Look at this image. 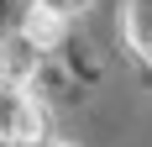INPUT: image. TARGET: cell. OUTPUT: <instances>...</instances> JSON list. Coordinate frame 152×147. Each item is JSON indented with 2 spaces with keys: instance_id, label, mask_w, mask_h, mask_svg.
Returning <instances> with one entry per match:
<instances>
[{
  "instance_id": "1",
  "label": "cell",
  "mask_w": 152,
  "mask_h": 147,
  "mask_svg": "<svg viewBox=\"0 0 152 147\" xmlns=\"http://www.w3.org/2000/svg\"><path fill=\"white\" fill-rule=\"evenodd\" d=\"M42 142V105L26 95V84H0V147Z\"/></svg>"
},
{
  "instance_id": "3",
  "label": "cell",
  "mask_w": 152,
  "mask_h": 147,
  "mask_svg": "<svg viewBox=\"0 0 152 147\" xmlns=\"http://www.w3.org/2000/svg\"><path fill=\"white\" fill-rule=\"evenodd\" d=\"M131 42L152 58V0H137L131 5Z\"/></svg>"
},
{
  "instance_id": "4",
  "label": "cell",
  "mask_w": 152,
  "mask_h": 147,
  "mask_svg": "<svg viewBox=\"0 0 152 147\" xmlns=\"http://www.w3.org/2000/svg\"><path fill=\"white\" fill-rule=\"evenodd\" d=\"M31 5H42V11H53V16H63V21H68L74 11H84V5H94V0H31Z\"/></svg>"
},
{
  "instance_id": "2",
  "label": "cell",
  "mask_w": 152,
  "mask_h": 147,
  "mask_svg": "<svg viewBox=\"0 0 152 147\" xmlns=\"http://www.w3.org/2000/svg\"><path fill=\"white\" fill-rule=\"evenodd\" d=\"M21 42L31 53H53L63 42V16L42 11V5H26V16H21Z\"/></svg>"
}]
</instances>
